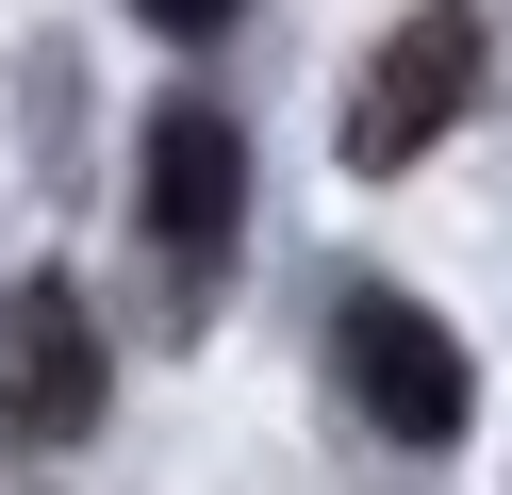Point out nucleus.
I'll return each mask as SVG.
<instances>
[{"label":"nucleus","mask_w":512,"mask_h":495,"mask_svg":"<svg viewBox=\"0 0 512 495\" xmlns=\"http://www.w3.org/2000/svg\"><path fill=\"white\" fill-rule=\"evenodd\" d=\"M133 17H149V33H166V50H215V33H232V17H248V0H133Z\"/></svg>","instance_id":"39448f33"},{"label":"nucleus","mask_w":512,"mask_h":495,"mask_svg":"<svg viewBox=\"0 0 512 495\" xmlns=\"http://www.w3.org/2000/svg\"><path fill=\"white\" fill-rule=\"evenodd\" d=\"M100 396H116L100 314H83V281H50V264H34V281L0 297V429H17V446H83Z\"/></svg>","instance_id":"20e7f679"},{"label":"nucleus","mask_w":512,"mask_h":495,"mask_svg":"<svg viewBox=\"0 0 512 495\" xmlns=\"http://www.w3.org/2000/svg\"><path fill=\"white\" fill-rule=\"evenodd\" d=\"M133 215H149L166 297L199 314L215 264H232V231H248V132L215 116V99H166V116H149V149H133Z\"/></svg>","instance_id":"7ed1b4c3"},{"label":"nucleus","mask_w":512,"mask_h":495,"mask_svg":"<svg viewBox=\"0 0 512 495\" xmlns=\"http://www.w3.org/2000/svg\"><path fill=\"white\" fill-rule=\"evenodd\" d=\"M331 380H347V413H364L380 446H463V413H479L463 330H446L430 297H397V281H347L331 297Z\"/></svg>","instance_id":"f257e3e1"},{"label":"nucleus","mask_w":512,"mask_h":495,"mask_svg":"<svg viewBox=\"0 0 512 495\" xmlns=\"http://www.w3.org/2000/svg\"><path fill=\"white\" fill-rule=\"evenodd\" d=\"M479 66H496V33H479V0H413L397 33L364 50V83H347V165L364 182H397V165H430L446 132L479 116Z\"/></svg>","instance_id":"f03ea898"}]
</instances>
